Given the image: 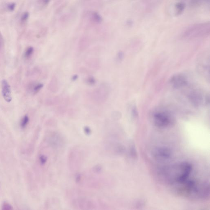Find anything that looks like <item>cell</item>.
<instances>
[{"mask_svg": "<svg viewBox=\"0 0 210 210\" xmlns=\"http://www.w3.org/2000/svg\"><path fill=\"white\" fill-rule=\"evenodd\" d=\"M209 22L199 23L188 27L183 33V37L192 38L206 36L210 34Z\"/></svg>", "mask_w": 210, "mask_h": 210, "instance_id": "6da1fadb", "label": "cell"}, {"mask_svg": "<svg viewBox=\"0 0 210 210\" xmlns=\"http://www.w3.org/2000/svg\"><path fill=\"white\" fill-rule=\"evenodd\" d=\"M153 120L155 125L159 128H166L173 123L172 115L165 111H158L153 114Z\"/></svg>", "mask_w": 210, "mask_h": 210, "instance_id": "7a4b0ae2", "label": "cell"}, {"mask_svg": "<svg viewBox=\"0 0 210 210\" xmlns=\"http://www.w3.org/2000/svg\"><path fill=\"white\" fill-rule=\"evenodd\" d=\"M189 99L191 102L196 106L207 105L209 103V97L200 90H195L190 93Z\"/></svg>", "mask_w": 210, "mask_h": 210, "instance_id": "3957f363", "label": "cell"}, {"mask_svg": "<svg viewBox=\"0 0 210 210\" xmlns=\"http://www.w3.org/2000/svg\"><path fill=\"white\" fill-rule=\"evenodd\" d=\"M169 82L171 86L176 89H179L185 87L188 83L187 77L181 73H178L173 75L170 78Z\"/></svg>", "mask_w": 210, "mask_h": 210, "instance_id": "277c9868", "label": "cell"}, {"mask_svg": "<svg viewBox=\"0 0 210 210\" xmlns=\"http://www.w3.org/2000/svg\"><path fill=\"white\" fill-rule=\"evenodd\" d=\"M154 156L160 160L168 159L172 156V152L168 148H159L154 151Z\"/></svg>", "mask_w": 210, "mask_h": 210, "instance_id": "5b68a950", "label": "cell"}, {"mask_svg": "<svg viewBox=\"0 0 210 210\" xmlns=\"http://www.w3.org/2000/svg\"><path fill=\"white\" fill-rule=\"evenodd\" d=\"M2 93L3 97L6 101L9 103L11 101L12 97L11 95V89L9 83L6 80L2 81Z\"/></svg>", "mask_w": 210, "mask_h": 210, "instance_id": "8992f818", "label": "cell"}, {"mask_svg": "<svg viewBox=\"0 0 210 210\" xmlns=\"http://www.w3.org/2000/svg\"><path fill=\"white\" fill-rule=\"evenodd\" d=\"M186 7L185 3L183 2H178L175 6V14L179 16L183 13Z\"/></svg>", "mask_w": 210, "mask_h": 210, "instance_id": "52a82bcc", "label": "cell"}, {"mask_svg": "<svg viewBox=\"0 0 210 210\" xmlns=\"http://www.w3.org/2000/svg\"><path fill=\"white\" fill-rule=\"evenodd\" d=\"M90 19L93 22L96 24H100L102 21L101 17L96 12H93L91 14Z\"/></svg>", "mask_w": 210, "mask_h": 210, "instance_id": "ba28073f", "label": "cell"}, {"mask_svg": "<svg viewBox=\"0 0 210 210\" xmlns=\"http://www.w3.org/2000/svg\"><path fill=\"white\" fill-rule=\"evenodd\" d=\"M34 52V48L32 47H28L26 49L24 56L26 59L30 58Z\"/></svg>", "mask_w": 210, "mask_h": 210, "instance_id": "9c48e42d", "label": "cell"}, {"mask_svg": "<svg viewBox=\"0 0 210 210\" xmlns=\"http://www.w3.org/2000/svg\"><path fill=\"white\" fill-rule=\"evenodd\" d=\"M29 122V117L27 115H25L21 121L20 126L22 129H25L27 127Z\"/></svg>", "mask_w": 210, "mask_h": 210, "instance_id": "30bf717a", "label": "cell"}, {"mask_svg": "<svg viewBox=\"0 0 210 210\" xmlns=\"http://www.w3.org/2000/svg\"><path fill=\"white\" fill-rule=\"evenodd\" d=\"M29 15H30V14H29V12H27L23 13L22 15L21 16L20 19L21 22L23 24L26 23L29 18Z\"/></svg>", "mask_w": 210, "mask_h": 210, "instance_id": "8fae6325", "label": "cell"}, {"mask_svg": "<svg viewBox=\"0 0 210 210\" xmlns=\"http://www.w3.org/2000/svg\"><path fill=\"white\" fill-rule=\"evenodd\" d=\"M44 85L42 83H38L35 85L33 88V92L34 94H36L43 87Z\"/></svg>", "mask_w": 210, "mask_h": 210, "instance_id": "7c38bea8", "label": "cell"}, {"mask_svg": "<svg viewBox=\"0 0 210 210\" xmlns=\"http://www.w3.org/2000/svg\"><path fill=\"white\" fill-rule=\"evenodd\" d=\"M16 4L14 3L8 4L7 6V9L9 12H13L15 9Z\"/></svg>", "mask_w": 210, "mask_h": 210, "instance_id": "4fadbf2b", "label": "cell"}, {"mask_svg": "<svg viewBox=\"0 0 210 210\" xmlns=\"http://www.w3.org/2000/svg\"><path fill=\"white\" fill-rule=\"evenodd\" d=\"M130 152H131V155L133 158H136L137 157V152L133 145H132L130 148Z\"/></svg>", "mask_w": 210, "mask_h": 210, "instance_id": "5bb4252c", "label": "cell"}, {"mask_svg": "<svg viewBox=\"0 0 210 210\" xmlns=\"http://www.w3.org/2000/svg\"><path fill=\"white\" fill-rule=\"evenodd\" d=\"M51 0H38V4L41 7H45L49 4Z\"/></svg>", "mask_w": 210, "mask_h": 210, "instance_id": "9a60e30c", "label": "cell"}, {"mask_svg": "<svg viewBox=\"0 0 210 210\" xmlns=\"http://www.w3.org/2000/svg\"><path fill=\"white\" fill-rule=\"evenodd\" d=\"M13 209V208L11 206V205L8 203L4 202L2 206V210H11Z\"/></svg>", "mask_w": 210, "mask_h": 210, "instance_id": "2e32d148", "label": "cell"}, {"mask_svg": "<svg viewBox=\"0 0 210 210\" xmlns=\"http://www.w3.org/2000/svg\"><path fill=\"white\" fill-rule=\"evenodd\" d=\"M87 82L88 84L90 85H93L95 84L96 83V81L94 79V78L90 77L87 80Z\"/></svg>", "mask_w": 210, "mask_h": 210, "instance_id": "e0dca14e", "label": "cell"}, {"mask_svg": "<svg viewBox=\"0 0 210 210\" xmlns=\"http://www.w3.org/2000/svg\"><path fill=\"white\" fill-rule=\"evenodd\" d=\"M124 54L122 52H118L117 55V59L119 61L122 60V59L123 58Z\"/></svg>", "mask_w": 210, "mask_h": 210, "instance_id": "ac0fdd59", "label": "cell"}, {"mask_svg": "<svg viewBox=\"0 0 210 210\" xmlns=\"http://www.w3.org/2000/svg\"><path fill=\"white\" fill-rule=\"evenodd\" d=\"M78 78V76L77 75H75L74 76H73V77H72V80L74 81L76 80V79Z\"/></svg>", "mask_w": 210, "mask_h": 210, "instance_id": "d6986e66", "label": "cell"}, {"mask_svg": "<svg viewBox=\"0 0 210 210\" xmlns=\"http://www.w3.org/2000/svg\"><path fill=\"white\" fill-rule=\"evenodd\" d=\"M1 37H0V44H1Z\"/></svg>", "mask_w": 210, "mask_h": 210, "instance_id": "ffe728a7", "label": "cell"}, {"mask_svg": "<svg viewBox=\"0 0 210 210\" xmlns=\"http://www.w3.org/2000/svg\"><path fill=\"white\" fill-rule=\"evenodd\" d=\"M0 186H1V183H0Z\"/></svg>", "mask_w": 210, "mask_h": 210, "instance_id": "44dd1931", "label": "cell"}]
</instances>
